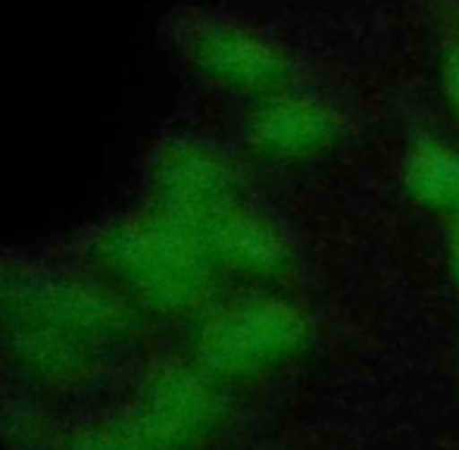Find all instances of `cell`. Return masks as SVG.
<instances>
[{
    "instance_id": "1",
    "label": "cell",
    "mask_w": 459,
    "mask_h": 450,
    "mask_svg": "<svg viewBox=\"0 0 459 450\" xmlns=\"http://www.w3.org/2000/svg\"><path fill=\"white\" fill-rule=\"evenodd\" d=\"M128 307L97 279L0 269V329L10 353L48 382H75L97 369L126 335Z\"/></svg>"
},
{
    "instance_id": "2",
    "label": "cell",
    "mask_w": 459,
    "mask_h": 450,
    "mask_svg": "<svg viewBox=\"0 0 459 450\" xmlns=\"http://www.w3.org/2000/svg\"><path fill=\"white\" fill-rule=\"evenodd\" d=\"M210 254L191 229L166 210L107 222L91 244L94 279L132 310H178L200 294Z\"/></svg>"
},
{
    "instance_id": "3",
    "label": "cell",
    "mask_w": 459,
    "mask_h": 450,
    "mask_svg": "<svg viewBox=\"0 0 459 450\" xmlns=\"http://www.w3.org/2000/svg\"><path fill=\"white\" fill-rule=\"evenodd\" d=\"M182 54L204 79L229 88H269L284 73L273 44L235 22H187Z\"/></svg>"
},
{
    "instance_id": "4",
    "label": "cell",
    "mask_w": 459,
    "mask_h": 450,
    "mask_svg": "<svg viewBox=\"0 0 459 450\" xmlns=\"http://www.w3.org/2000/svg\"><path fill=\"white\" fill-rule=\"evenodd\" d=\"M206 388L191 372L166 369L147 378L132 422L153 447L182 445L206 422Z\"/></svg>"
},
{
    "instance_id": "5",
    "label": "cell",
    "mask_w": 459,
    "mask_h": 450,
    "mask_svg": "<svg viewBox=\"0 0 459 450\" xmlns=\"http://www.w3.org/2000/svg\"><path fill=\"white\" fill-rule=\"evenodd\" d=\"M254 134L278 153L307 151L328 134V116L307 100H278L254 119Z\"/></svg>"
},
{
    "instance_id": "6",
    "label": "cell",
    "mask_w": 459,
    "mask_h": 450,
    "mask_svg": "<svg viewBox=\"0 0 459 450\" xmlns=\"http://www.w3.org/2000/svg\"><path fill=\"white\" fill-rule=\"evenodd\" d=\"M412 185L431 197L435 203H454L459 207V157L444 153H425L412 163Z\"/></svg>"
},
{
    "instance_id": "7",
    "label": "cell",
    "mask_w": 459,
    "mask_h": 450,
    "mask_svg": "<svg viewBox=\"0 0 459 450\" xmlns=\"http://www.w3.org/2000/svg\"><path fill=\"white\" fill-rule=\"evenodd\" d=\"M69 450H157V447L128 420V422H107V426L85 428V432L69 441Z\"/></svg>"
},
{
    "instance_id": "8",
    "label": "cell",
    "mask_w": 459,
    "mask_h": 450,
    "mask_svg": "<svg viewBox=\"0 0 459 450\" xmlns=\"http://www.w3.org/2000/svg\"><path fill=\"white\" fill-rule=\"evenodd\" d=\"M447 82H450V94H454V100L459 104V56L454 60V66H450V75H447Z\"/></svg>"
},
{
    "instance_id": "9",
    "label": "cell",
    "mask_w": 459,
    "mask_h": 450,
    "mask_svg": "<svg viewBox=\"0 0 459 450\" xmlns=\"http://www.w3.org/2000/svg\"><path fill=\"white\" fill-rule=\"evenodd\" d=\"M456 260H459V247H456Z\"/></svg>"
}]
</instances>
